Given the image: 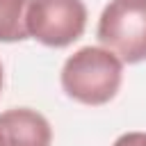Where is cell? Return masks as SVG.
Listing matches in <instances>:
<instances>
[{
    "label": "cell",
    "instance_id": "7a4b0ae2",
    "mask_svg": "<svg viewBox=\"0 0 146 146\" xmlns=\"http://www.w3.org/2000/svg\"><path fill=\"white\" fill-rule=\"evenodd\" d=\"M98 41L123 64L146 59V0H110L98 18Z\"/></svg>",
    "mask_w": 146,
    "mask_h": 146
},
{
    "label": "cell",
    "instance_id": "6da1fadb",
    "mask_svg": "<svg viewBox=\"0 0 146 146\" xmlns=\"http://www.w3.org/2000/svg\"><path fill=\"white\" fill-rule=\"evenodd\" d=\"M123 62L105 46H84L62 66V89L82 105H105L121 87Z\"/></svg>",
    "mask_w": 146,
    "mask_h": 146
},
{
    "label": "cell",
    "instance_id": "3957f363",
    "mask_svg": "<svg viewBox=\"0 0 146 146\" xmlns=\"http://www.w3.org/2000/svg\"><path fill=\"white\" fill-rule=\"evenodd\" d=\"M25 25L27 34L39 43L64 48L82 36L87 7L82 0H30Z\"/></svg>",
    "mask_w": 146,
    "mask_h": 146
},
{
    "label": "cell",
    "instance_id": "5b68a950",
    "mask_svg": "<svg viewBox=\"0 0 146 146\" xmlns=\"http://www.w3.org/2000/svg\"><path fill=\"white\" fill-rule=\"evenodd\" d=\"M27 5L30 0H0V41L14 43L27 39Z\"/></svg>",
    "mask_w": 146,
    "mask_h": 146
},
{
    "label": "cell",
    "instance_id": "277c9868",
    "mask_svg": "<svg viewBox=\"0 0 146 146\" xmlns=\"http://www.w3.org/2000/svg\"><path fill=\"white\" fill-rule=\"evenodd\" d=\"M5 146H50L52 130L43 114L30 107H14L0 114Z\"/></svg>",
    "mask_w": 146,
    "mask_h": 146
},
{
    "label": "cell",
    "instance_id": "ba28073f",
    "mask_svg": "<svg viewBox=\"0 0 146 146\" xmlns=\"http://www.w3.org/2000/svg\"><path fill=\"white\" fill-rule=\"evenodd\" d=\"M0 146H5V132H2V128H0Z\"/></svg>",
    "mask_w": 146,
    "mask_h": 146
},
{
    "label": "cell",
    "instance_id": "8992f818",
    "mask_svg": "<svg viewBox=\"0 0 146 146\" xmlns=\"http://www.w3.org/2000/svg\"><path fill=\"white\" fill-rule=\"evenodd\" d=\"M112 146H146V132H125Z\"/></svg>",
    "mask_w": 146,
    "mask_h": 146
},
{
    "label": "cell",
    "instance_id": "52a82bcc",
    "mask_svg": "<svg viewBox=\"0 0 146 146\" xmlns=\"http://www.w3.org/2000/svg\"><path fill=\"white\" fill-rule=\"evenodd\" d=\"M2 84H5V73H2V64H0V94H2Z\"/></svg>",
    "mask_w": 146,
    "mask_h": 146
}]
</instances>
